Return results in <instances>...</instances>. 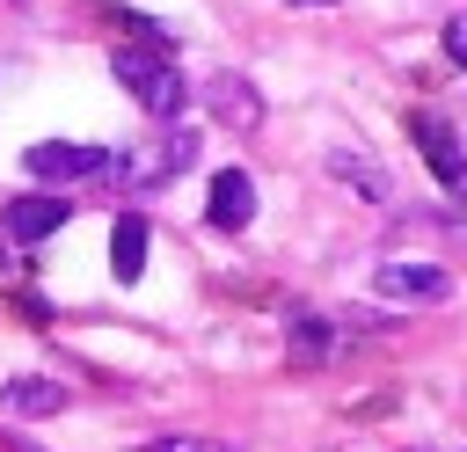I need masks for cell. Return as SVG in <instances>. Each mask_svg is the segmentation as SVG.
Here are the masks:
<instances>
[{
    "mask_svg": "<svg viewBox=\"0 0 467 452\" xmlns=\"http://www.w3.org/2000/svg\"><path fill=\"white\" fill-rule=\"evenodd\" d=\"M445 51H452V58H460V66H467V7H460V15H452V22H445Z\"/></svg>",
    "mask_w": 467,
    "mask_h": 452,
    "instance_id": "obj_14",
    "label": "cell"
},
{
    "mask_svg": "<svg viewBox=\"0 0 467 452\" xmlns=\"http://www.w3.org/2000/svg\"><path fill=\"white\" fill-rule=\"evenodd\" d=\"M292 7H336V0H292Z\"/></svg>",
    "mask_w": 467,
    "mask_h": 452,
    "instance_id": "obj_15",
    "label": "cell"
},
{
    "mask_svg": "<svg viewBox=\"0 0 467 452\" xmlns=\"http://www.w3.org/2000/svg\"><path fill=\"white\" fill-rule=\"evenodd\" d=\"M146 248H153V226H146L139 211H124V219L109 226V270H117V284H139V277H146Z\"/></svg>",
    "mask_w": 467,
    "mask_h": 452,
    "instance_id": "obj_9",
    "label": "cell"
},
{
    "mask_svg": "<svg viewBox=\"0 0 467 452\" xmlns=\"http://www.w3.org/2000/svg\"><path fill=\"white\" fill-rule=\"evenodd\" d=\"M372 292H379V299L438 306V299H452V277H445L438 262H379V270H372Z\"/></svg>",
    "mask_w": 467,
    "mask_h": 452,
    "instance_id": "obj_5",
    "label": "cell"
},
{
    "mask_svg": "<svg viewBox=\"0 0 467 452\" xmlns=\"http://www.w3.org/2000/svg\"><path fill=\"white\" fill-rule=\"evenodd\" d=\"M204 102H212V117L234 124V131H255V124H263V95H255L241 73H212V80H204Z\"/></svg>",
    "mask_w": 467,
    "mask_h": 452,
    "instance_id": "obj_7",
    "label": "cell"
},
{
    "mask_svg": "<svg viewBox=\"0 0 467 452\" xmlns=\"http://www.w3.org/2000/svg\"><path fill=\"white\" fill-rule=\"evenodd\" d=\"M285 335H292V365H328V350H336L328 321H321V313H306V306L285 321Z\"/></svg>",
    "mask_w": 467,
    "mask_h": 452,
    "instance_id": "obj_12",
    "label": "cell"
},
{
    "mask_svg": "<svg viewBox=\"0 0 467 452\" xmlns=\"http://www.w3.org/2000/svg\"><path fill=\"white\" fill-rule=\"evenodd\" d=\"M328 175H336L343 190H358L365 204H387V197H394L387 168H379V160H365V153H350V146H336V153H328Z\"/></svg>",
    "mask_w": 467,
    "mask_h": 452,
    "instance_id": "obj_11",
    "label": "cell"
},
{
    "mask_svg": "<svg viewBox=\"0 0 467 452\" xmlns=\"http://www.w3.org/2000/svg\"><path fill=\"white\" fill-rule=\"evenodd\" d=\"M204 219H212L219 233H241V226L255 219V175H248V168H219V175H212V197H204Z\"/></svg>",
    "mask_w": 467,
    "mask_h": 452,
    "instance_id": "obj_6",
    "label": "cell"
},
{
    "mask_svg": "<svg viewBox=\"0 0 467 452\" xmlns=\"http://www.w3.org/2000/svg\"><path fill=\"white\" fill-rule=\"evenodd\" d=\"M146 452H226L219 437H153Z\"/></svg>",
    "mask_w": 467,
    "mask_h": 452,
    "instance_id": "obj_13",
    "label": "cell"
},
{
    "mask_svg": "<svg viewBox=\"0 0 467 452\" xmlns=\"http://www.w3.org/2000/svg\"><path fill=\"white\" fill-rule=\"evenodd\" d=\"M109 73L124 80V95H131L146 117H182V109H190V80L175 73V58H168V51L117 44V51H109Z\"/></svg>",
    "mask_w": 467,
    "mask_h": 452,
    "instance_id": "obj_1",
    "label": "cell"
},
{
    "mask_svg": "<svg viewBox=\"0 0 467 452\" xmlns=\"http://www.w3.org/2000/svg\"><path fill=\"white\" fill-rule=\"evenodd\" d=\"M109 168H117V153L80 146V139H36L22 153V175L29 182H109Z\"/></svg>",
    "mask_w": 467,
    "mask_h": 452,
    "instance_id": "obj_3",
    "label": "cell"
},
{
    "mask_svg": "<svg viewBox=\"0 0 467 452\" xmlns=\"http://www.w3.org/2000/svg\"><path fill=\"white\" fill-rule=\"evenodd\" d=\"M190 160H197V131L168 124L161 139H139L131 153H117L109 182H117V190H161V182H175V175H182Z\"/></svg>",
    "mask_w": 467,
    "mask_h": 452,
    "instance_id": "obj_2",
    "label": "cell"
},
{
    "mask_svg": "<svg viewBox=\"0 0 467 452\" xmlns=\"http://www.w3.org/2000/svg\"><path fill=\"white\" fill-rule=\"evenodd\" d=\"M409 139H416L423 168H431L445 190H467V146H460V131H452L438 109H409Z\"/></svg>",
    "mask_w": 467,
    "mask_h": 452,
    "instance_id": "obj_4",
    "label": "cell"
},
{
    "mask_svg": "<svg viewBox=\"0 0 467 452\" xmlns=\"http://www.w3.org/2000/svg\"><path fill=\"white\" fill-rule=\"evenodd\" d=\"M66 219H73L66 197H15L7 219H0V233H7V241H44V233H58Z\"/></svg>",
    "mask_w": 467,
    "mask_h": 452,
    "instance_id": "obj_8",
    "label": "cell"
},
{
    "mask_svg": "<svg viewBox=\"0 0 467 452\" xmlns=\"http://www.w3.org/2000/svg\"><path fill=\"white\" fill-rule=\"evenodd\" d=\"M58 408H66V386H58V379L22 372V379L0 386V416H15V423H22V416H58Z\"/></svg>",
    "mask_w": 467,
    "mask_h": 452,
    "instance_id": "obj_10",
    "label": "cell"
}]
</instances>
